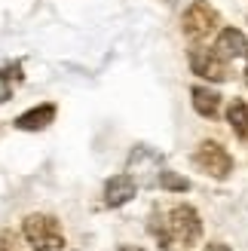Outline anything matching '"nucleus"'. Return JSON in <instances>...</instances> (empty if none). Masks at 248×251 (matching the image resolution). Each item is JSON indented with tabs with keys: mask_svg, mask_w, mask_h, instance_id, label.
Wrapping results in <instances>:
<instances>
[{
	"mask_svg": "<svg viewBox=\"0 0 248 251\" xmlns=\"http://www.w3.org/2000/svg\"><path fill=\"white\" fill-rule=\"evenodd\" d=\"M129 172H132V175H138V181H141V184L156 187L159 172H163V156L153 153L150 147H135V150H132V156H129Z\"/></svg>",
	"mask_w": 248,
	"mask_h": 251,
	"instance_id": "obj_5",
	"label": "nucleus"
},
{
	"mask_svg": "<svg viewBox=\"0 0 248 251\" xmlns=\"http://www.w3.org/2000/svg\"><path fill=\"white\" fill-rule=\"evenodd\" d=\"M190 68H193V74H199L205 80H215V83H224L230 77L224 58H221L215 49H193L190 52Z\"/></svg>",
	"mask_w": 248,
	"mask_h": 251,
	"instance_id": "obj_6",
	"label": "nucleus"
},
{
	"mask_svg": "<svg viewBox=\"0 0 248 251\" xmlns=\"http://www.w3.org/2000/svg\"><path fill=\"white\" fill-rule=\"evenodd\" d=\"M205 251H233L230 245H224V242H208L205 245Z\"/></svg>",
	"mask_w": 248,
	"mask_h": 251,
	"instance_id": "obj_16",
	"label": "nucleus"
},
{
	"mask_svg": "<svg viewBox=\"0 0 248 251\" xmlns=\"http://www.w3.org/2000/svg\"><path fill=\"white\" fill-rule=\"evenodd\" d=\"M0 251H22L12 230H0Z\"/></svg>",
	"mask_w": 248,
	"mask_h": 251,
	"instance_id": "obj_15",
	"label": "nucleus"
},
{
	"mask_svg": "<svg viewBox=\"0 0 248 251\" xmlns=\"http://www.w3.org/2000/svg\"><path fill=\"white\" fill-rule=\"evenodd\" d=\"M227 120H230V126H233V132H236L239 138H248V104L245 101H230V107H227Z\"/></svg>",
	"mask_w": 248,
	"mask_h": 251,
	"instance_id": "obj_12",
	"label": "nucleus"
},
{
	"mask_svg": "<svg viewBox=\"0 0 248 251\" xmlns=\"http://www.w3.org/2000/svg\"><path fill=\"white\" fill-rule=\"evenodd\" d=\"M215 52L221 58H248V37L236 28H224L218 34Z\"/></svg>",
	"mask_w": 248,
	"mask_h": 251,
	"instance_id": "obj_7",
	"label": "nucleus"
},
{
	"mask_svg": "<svg viewBox=\"0 0 248 251\" xmlns=\"http://www.w3.org/2000/svg\"><path fill=\"white\" fill-rule=\"evenodd\" d=\"M193 95V107L199 117H215L218 107H221V95L215 89H205V86H196V89L190 92Z\"/></svg>",
	"mask_w": 248,
	"mask_h": 251,
	"instance_id": "obj_11",
	"label": "nucleus"
},
{
	"mask_svg": "<svg viewBox=\"0 0 248 251\" xmlns=\"http://www.w3.org/2000/svg\"><path fill=\"white\" fill-rule=\"evenodd\" d=\"M25 80V74H22V61H9V65L0 68V104L9 101L12 98V89Z\"/></svg>",
	"mask_w": 248,
	"mask_h": 251,
	"instance_id": "obj_10",
	"label": "nucleus"
},
{
	"mask_svg": "<svg viewBox=\"0 0 248 251\" xmlns=\"http://www.w3.org/2000/svg\"><path fill=\"white\" fill-rule=\"evenodd\" d=\"M52 120H55V104H40V107L25 110V114L16 120V129H22V132H40Z\"/></svg>",
	"mask_w": 248,
	"mask_h": 251,
	"instance_id": "obj_9",
	"label": "nucleus"
},
{
	"mask_svg": "<svg viewBox=\"0 0 248 251\" xmlns=\"http://www.w3.org/2000/svg\"><path fill=\"white\" fill-rule=\"evenodd\" d=\"M193 162H196L199 172H205L208 178H218V181H224L233 172V156L218 141H202L193 153Z\"/></svg>",
	"mask_w": 248,
	"mask_h": 251,
	"instance_id": "obj_2",
	"label": "nucleus"
},
{
	"mask_svg": "<svg viewBox=\"0 0 248 251\" xmlns=\"http://www.w3.org/2000/svg\"><path fill=\"white\" fill-rule=\"evenodd\" d=\"M120 251H141V248H135V245H123Z\"/></svg>",
	"mask_w": 248,
	"mask_h": 251,
	"instance_id": "obj_17",
	"label": "nucleus"
},
{
	"mask_svg": "<svg viewBox=\"0 0 248 251\" xmlns=\"http://www.w3.org/2000/svg\"><path fill=\"white\" fill-rule=\"evenodd\" d=\"M169 233H172V242L193 245L202 236V221L196 215V208H190V205H175L169 211Z\"/></svg>",
	"mask_w": 248,
	"mask_h": 251,
	"instance_id": "obj_3",
	"label": "nucleus"
},
{
	"mask_svg": "<svg viewBox=\"0 0 248 251\" xmlns=\"http://www.w3.org/2000/svg\"><path fill=\"white\" fill-rule=\"evenodd\" d=\"M181 28H184V34H187L190 40H205V37L218 28V12H215V6H208L205 0L190 3V9L184 12Z\"/></svg>",
	"mask_w": 248,
	"mask_h": 251,
	"instance_id": "obj_4",
	"label": "nucleus"
},
{
	"mask_svg": "<svg viewBox=\"0 0 248 251\" xmlns=\"http://www.w3.org/2000/svg\"><path fill=\"white\" fill-rule=\"evenodd\" d=\"M150 233L153 239L159 242V248H172V233H169V221H163L159 215L150 218Z\"/></svg>",
	"mask_w": 248,
	"mask_h": 251,
	"instance_id": "obj_14",
	"label": "nucleus"
},
{
	"mask_svg": "<svg viewBox=\"0 0 248 251\" xmlns=\"http://www.w3.org/2000/svg\"><path fill=\"white\" fill-rule=\"evenodd\" d=\"M132 196H135V181H132V175H114V178L104 184V205H107V208L126 205Z\"/></svg>",
	"mask_w": 248,
	"mask_h": 251,
	"instance_id": "obj_8",
	"label": "nucleus"
},
{
	"mask_svg": "<svg viewBox=\"0 0 248 251\" xmlns=\"http://www.w3.org/2000/svg\"><path fill=\"white\" fill-rule=\"evenodd\" d=\"M156 187H163V190H175V193H184V190H190V181L181 178V175H175V172H169V169H163V172H159Z\"/></svg>",
	"mask_w": 248,
	"mask_h": 251,
	"instance_id": "obj_13",
	"label": "nucleus"
},
{
	"mask_svg": "<svg viewBox=\"0 0 248 251\" xmlns=\"http://www.w3.org/2000/svg\"><path fill=\"white\" fill-rule=\"evenodd\" d=\"M22 233H25V239L31 242L34 251H58L65 245V233H61L58 221L52 215H28Z\"/></svg>",
	"mask_w": 248,
	"mask_h": 251,
	"instance_id": "obj_1",
	"label": "nucleus"
}]
</instances>
